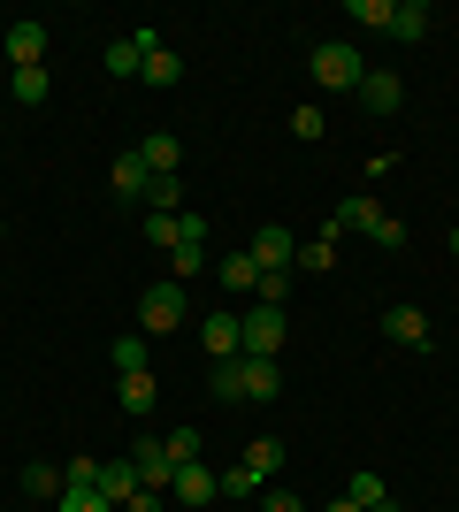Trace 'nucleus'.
Returning <instances> with one entry per match:
<instances>
[{"instance_id":"nucleus-33","label":"nucleus","mask_w":459,"mask_h":512,"mask_svg":"<svg viewBox=\"0 0 459 512\" xmlns=\"http://www.w3.org/2000/svg\"><path fill=\"white\" fill-rule=\"evenodd\" d=\"M169 459L184 467V459H199V428H169Z\"/></svg>"},{"instance_id":"nucleus-1","label":"nucleus","mask_w":459,"mask_h":512,"mask_svg":"<svg viewBox=\"0 0 459 512\" xmlns=\"http://www.w3.org/2000/svg\"><path fill=\"white\" fill-rule=\"evenodd\" d=\"M207 390H215L222 406H230V398H245V406H268V398L284 390V367H276V360H253V352H238V360H215V367H207Z\"/></svg>"},{"instance_id":"nucleus-13","label":"nucleus","mask_w":459,"mask_h":512,"mask_svg":"<svg viewBox=\"0 0 459 512\" xmlns=\"http://www.w3.org/2000/svg\"><path fill=\"white\" fill-rule=\"evenodd\" d=\"M108 184H115V192H123V199H138V207H146V184H153V169H146V161H138V146H131V153H115Z\"/></svg>"},{"instance_id":"nucleus-19","label":"nucleus","mask_w":459,"mask_h":512,"mask_svg":"<svg viewBox=\"0 0 459 512\" xmlns=\"http://www.w3.org/2000/svg\"><path fill=\"white\" fill-rule=\"evenodd\" d=\"M138 161H146V169H153V176H176V161H184V146H176L169 130H153L146 146H138Z\"/></svg>"},{"instance_id":"nucleus-30","label":"nucleus","mask_w":459,"mask_h":512,"mask_svg":"<svg viewBox=\"0 0 459 512\" xmlns=\"http://www.w3.org/2000/svg\"><path fill=\"white\" fill-rule=\"evenodd\" d=\"M352 505H360V512H368V505H383V497H391V490H383V474H352Z\"/></svg>"},{"instance_id":"nucleus-8","label":"nucleus","mask_w":459,"mask_h":512,"mask_svg":"<svg viewBox=\"0 0 459 512\" xmlns=\"http://www.w3.org/2000/svg\"><path fill=\"white\" fill-rule=\"evenodd\" d=\"M199 344H207V360H238L245 352V321L238 314H207L199 321Z\"/></svg>"},{"instance_id":"nucleus-5","label":"nucleus","mask_w":459,"mask_h":512,"mask_svg":"<svg viewBox=\"0 0 459 512\" xmlns=\"http://www.w3.org/2000/svg\"><path fill=\"white\" fill-rule=\"evenodd\" d=\"M245 321V352H253V360H284V306H261L253 299V314H238Z\"/></svg>"},{"instance_id":"nucleus-28","label":"nucleus","mask_w":459,"mask_h":512,"mask_svg":"<svg viewBox=\"0 0 459 512\" xmlns=\"http://www.w3.org/2000/svg\"><path fill=\"white\" fill-rule=\"evenodd\" d=\"M23 490L54 505V497H62V467H23Z\"/></svg>"},{"instance_id":"nucleus-37","label":"nucleus","mask_w":459,"mask_h":512,"mask_svg":"<svg viewBox=\"0 0 459 512\" xmlns=\"http://www.w3.org/2000/svg\"><path fill=\"white\" fill-rule=\"evenodd\" d=\"M452 260H459V230H452Z\"/></svg>"},{"instance_id":"nucleus-31","label":"nucleus","mask_w":459,"mask_h":512,"mask_svg":"<svg viewBox=\"0 0 459 512\" xmlns=\"http://www.w3.org/2000/svg\"><path fill=\"white\" fill-rule=\"evenodd\" d=\"M322 107H291V138H306V146H314V138H322Z\"/></svg>"},{"instance_id":"nucleus-7","label":"nucleus","mask_w":459,"mask_h":512,"mask_svg":"<svg viewBox=\"0 0 459 512\" xmlns=\"http://www.w3.org/2000/svg\"><path fill=\"white\" fill-rule=\"evenodd\" d=\"M169 490H176V505H184V512H199V505H215V497H222V482H215V467H199V459H184Z\"/></svg>"},{"instance_id":"nucleus-17","label":"nucleus","mask_w":459,"mask_h":512,"mask_svg":"<svg viewBox=\"0 0 459 512\" xmlns=\"http://www.w3.org/2000/svg\"><path fill=\"white\" fill-rule=\"evenodd\" d=\"M429 23H437V16H429V0H398V8H391V39H429Z\"/></svg>"},{"instance_id":"nucleus-4","label":"nucleus","mask_w":459,"mask_h":512,"mask_svg":"<svg viewBox=\"0 0 459 512\" xmlns=\"http://www.w3.org/2000/svg\"><path fill=\"white\" fill-rule=\"evenodd\" d=\"M184 321H192L184 283H153L146 299H138V329H146V337H169V329H184Z\"/></svg>"},{"instance_id":"nucleus-38","label":"nucleus","mask_w":459,"mask_h":512,"mask_svg":"<svg viewBox=\"0 0 459 512\" xmlns=\"http://www.w3.org/2000/svg\"><path fill=\"white\" fill-rule=\"evenodd\" d=\"M0 237H8V222H0Z\"/></svg>"},{"instance_id":"nucleus-18","label":"nucleus","mask_w":459,"mask_h":512,"mask_svg":"<svg viewBox=\"0 0 459 512\" xmlns=\"http://www.w3.org/2000/svg\"><path fill=\"white\" fill-rule=\"evenodd\" d=\"M215 482H222V497H230V505H253V497H261V490H268L261 474L245 467V459H238V467H222V474H215Z\"/></svg>"},{"instance_id":"nucleus-34","label":"nucleus","mask_w":459,"mask_h":512,"mask_svg":"<svg viewBox=\"0 0 459 512\" xmlns=\"http://www.w3.org/2000/svg\"><path fill=\"white\" fill-rule=\"evenodd\" d=\"M261 512H306L299 490H261Z\"/></svg>"},{"instance_id":"nucleus-21","label":"nucleus","mask_w":459,"mask_h":512,"mask_svg":"<svg viewBox=\"0 0 459 512\" xmlns=\"http://www.w3.org/2000/svg\"><path fill=\"white\" fill-rule=\"evenodd\" d=\"M54 512H115L108 497L92 490V482H62V497H54Z\"/></svg>"},{"instance_id":"nucleus-20","label":"nucleus","mask_w":459,"mask_h":512,"mask_svg":"<svg viewBox=\"0 0 459 512\" xmlns=\"http://www.w3.org/2000/svg\"><path fill=\"white\" fill-rule=\"evenodd\" d=\"M153 398H161V383H153V367L123 375V413H153Z\"/></svg>"},{"instance_id":"nucleus-25","label":"nucleus","mask_w":459,"mask_h":512,"mask_svg":"<svg viewBox=\"0 0 459 512\" xmlns=\"http://www.w3.org/2000/svg\"><path fill=\"white\" fill-rule=\"evenodd\" d=\"M146 237L161 253H176V245H184V214H146Z\"/></svg>"},{"instance_id":"nucleus-12","label":"nucleus","mask_w":459,"mask_h":512,"mask_svg":"<svg viewBox=\"0 0 459 512\" xmlns=\"http://www.w3.org/2000/svg\"><path fill=\"white\" fill-rule=\"evenodd\" d=\"M8 62L16 69H46V23H8Z\"/></svg>"},{"instance_id":"nucleus-10","label":"nucleus","mask_w":459,"mask_h":512,"mask_svg":"<svg viewBox=\"0 0 459 512\" xmlns=\"http://www.w3.org/2000/svg\"><path fill=\"white\" fill-rule=\"evenodd\" d=\"M253 260H261V276H276V268H291V260H299V245H291V230H284V222L253 230Z\"/></svg>"},{"instance_id":"nucleus-16","label":"nucleus","mask_w":459,"mask_h":512,"mask_svg":"<svg viewBox=\"0 0 459 512\" xmlns=\"http://www.w3.org/2000/svg\"><path fill=\"white\" fill-rule=\"evenodd\" d=\"M108 360H115V375H138V367L153 360V337H146V329H131V337H115V344H108Z\"/></svg>"},{"instance_id":"nucleus-11","label":"nucleus","mask_w":459,"mask_h":512,"mask_svg":"<svg viewBox=\"0 0 459 512\" xmlns=\"http://www.w3.org/2000/svg\"><path fill=\"white\" fill-rule=\"evenodd\" d=\"M383 337H391V344H414V352H429V314H421V306H383Z\"/></svg>"},{"instance_id":"nucleus-36","label":"nucleus","mask_w":459,"mask_h":512,"mask_svg":"<svg viewBox=\"0 0 459 512\" xmlns=\"http://www.w3.org/2000/svg\"><path fill=\"white\" fill-rule=\"evenodd\" d=\"M329 512H360V505H352V497H337V505H329Z\"/></svg>"},{"instance_id":"nucleus-9","label":"nucleus","mask_w":459,"mask_h":512,"mask_svg":"<svg viewBox=\"0 0 459 512\" xmlns=\"http://www.w3.org/2000/svg\"><path fill=\"white\" fill-rule=\"evenodd\" d=\"M352 100L368 107V115H398V107H406V85H398L391 69H368V77H360V92H352Z\"/></svg>"},{"instance_id":"nucleus-32","label":"nucleus","mask_w":459,"mask_h":512,"mask_svg":"<svg viewBox=\"0 0 459 512\" xmlns=\"http://www.w3.org/2000/svg\"><path fill=\"white\" fill-rule=\"evenodd\" d=\"M261 306H284L291 299V268H276V276H261V291H253Z\"/></svg>"},{"instance_id":"nucleus-39","label":"nucleus","mask_w":459,"mask_h":512,"mask_svg":"<svg viewBox=\"0 0 459 512\" xmlns=\"http://www.w3.org/2000/svg\"><path fill=\"white\" fill-rule=\"evenodd\" d=\"M169 512H184V505H169Z\"/></svg>"},{"instance_id":"nucleus-14","label":"nucleus","mask_w":459,"mask_h":512,"mask_svg":"<svg viewBox=\"0 0 459 512\" xmlns=\"http://www.w3.org/2000/svg\"><path fill=\"white\" fill-rule=\"evenodd\" d=\"M100 497H108L115 512L138 497V467H131V459H108V467H100Z\"/></svg>"},{"instance_id":"nucleus-6","label":"nucleus","mask_w":459,"mask_h":512,"mask_svg":"<svg viewBox=\"0 0 459 512\" xmlns=\"http://www.w3.org/2000/svg\"><path fill=\"white\" fill-rule=\"evenodd\" d=\"M131 467H138V490H161V497H169V482H176L169 436H138V444H131Z\"/></svg>"},{"instance_id":"nucleus-24","label":"nucleus","mask_w":459,"mask_h":512,"mask_svg":"<svg viewBox=\"0 0 459 512\" xmlns=\"http://www.w3.org/2000/svg\"><path fill=\"white\" fill-rule=\"evenodd\" d=\"M215 260H207V245H176L169 253V283H184V276H207Z\"/></svg>"},{"instance_id":"nucleus-22","label":"nucleus","mask_w":459,"mask_h":512,"mask_svg":"<svg viewBox=\"0 0 459 512\" xmlns=\"http://www.w3.org/2000/svg\"><path fill=\"white\" fill-rule=\"evenodd\" d=\"M176 77H184V62H176L169 46H153V54H146V69H138V85H176Z\"/></svg>"},{"instance_id":"nucleus-26","label":"nucleus","mask_w":459,"mask_h":512,"mask_svg":"<svg viewBox=\"0 0 459 512\" xmlns=\"http://www.w3.org/2000/svg\"><path fill=\"white\" fill-rule=\"evenodd\" d=\"M8 92H16L23 107H46V69H16V77H8Z\"/></svg>"},{"instance_id":"nucleus-15","label":"nucleus","mask_w":459,"mask_h":512,"mask_svg":"<svg viewBox=\"0 0 459 512\" xmlns=\"http://www.w3.org/2000/svg\"><path fill=\"white\" fill-rule=\"evenodd\" d=\"M207 276H222L230 291H261V260H253V253H222Z\"/></svg>"},{"instance_id":"nucleus-2","label":"nucleus","mask_w":459,"mask_h":512,"mask_svg":"<svg viewBox=\"0 0 459 512\" xmlns=\"http://www.w3.org/2000/svg\"><path fill=\"white\" fill-rule=\"evenodd\" d=\"M337 230H360V237H375L383 253H398V245H406V222H398V214H383L375 199H360V192H352L345 207L329 214V237H337Z\"/></svg>"},{"instance_id":"nucleus-35","label":"nucleus","mask_w":459,"mask_h":512,"mask_svg":"<svg viewBox=\"0 0 459 512\" xmlns=\"http://www.w3.org/2000/svg\"><path fill=\"white\" fill-rule=\"evenodd\" d=\"M123 512H169V497H161V490H138V497H131Z\"/></svg>"},{"instance_id":"nucleus-29","label":"nucleus","mask_w":459,"mask_h":512,"mask_svg":"<svg viewBox=\"0 0 459 512\" xmlns=\"http://www.w3.org/2000/svg\"><path fill=\"white\" fill-rule=\"evenodd\" d=\"M299 268H306V276H322V268H337V245H329V237H314V245H299Z\"/></svg>"},{"instance_id":"nucleus-27","label":"nucleus","mask_w":459,"mask_h":512,"mask_svg":"<svg viewBox=\"0 0 459 512\" xmlns=\"http://www.w3.org/2000/svg\"><path fill=\"white\" fill-rule=\"evenodd\" d=\"M391 8L398 0H352V23H360V31H391Z\"/></svg>"},{"instance_id":"nucleus-23","label":"nucleus","mask_w":459,"mask_h":512,"mask_svg":"<svg viewBox=\"0 0 459 512\" xmlns=\"http://www.w3.org/2000/svg\"><path fill=\"white\" fill-rule=\"evenodd\" d=\"M245 467L261 474V482H276V467H284V444H276V436H261V444H245Z\"/></svg>"},{"instance_id":"nucleus-3","label":"nucleus","mask_w":459,"mask_h":512,"mask_svg":"<svg viewBox=\"0 0 459 512\" xmlns=\"http://www.w3.org/2000/svg\"><path fill=\"white\" fill-rule=\"evenodd\" d=\"M360 77H368L360 46H345V39H322V46H314V85H322V92H360Z\"/></svg>"}]
</instances>
